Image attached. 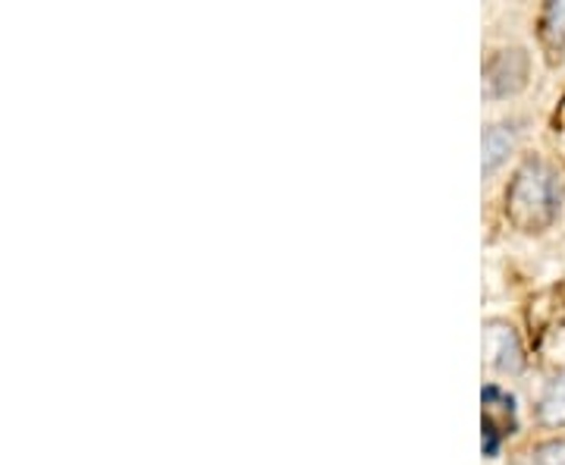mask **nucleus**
<instances>
[{"mask_svg":"<svg viewBox=\"0 0 565 465\" xmlns=\"http://www.w3.org/2000/svg\"><path fill=\"white\" fill-rule=\"evenodd\" d=\"M537 419L546 427H563L565 425V368L546 384L541 405H537Z\"/></svg>","mask_w":565,"mask_h":465,"instance_id":"nucleus-6","label":"nucleus"},{"mask_svg":"<svg viewBox=\"0 0 565 465\" xmlns=\"http://www.w3.org/2000/svg\"><path fill=\"white\" fill-rule=\"evenodd\" d=\"M484 352L487 362L493 364L503 374H519L525 368V352L522 340L512 330V324L505 321H487L484 324Z\"/></svg>","mask_w":565,"mask_h":465,"instance_id":"nucleus-4","label":"nucleus"},{"mask_svg":"<svg viewBox=\"0 0 565 465\" xmlns=\"http://www.w3.org/2000/svg\"><path fill=\"white\" fill-rule=\"evenodd\" d=\"M481 427H484V456H497L505 437L519 431V409L515 397L503 387L487 384L481 390Z\"/></svg>","mask_w":565,"mask_h":465,"instance_id":"nucleus-2","label":"nucleus"},{"mask_svg":"<svg viewBox=\"0 0 565 465\" xmlns=\"http://www.w3.org/2000/svg\"><path fill=\"white\" fill-rule=\"evenodd\" d=\"M531 465H565V441H546L531 453Z\"/></svg>","mask_w":565,"mask_h":465,"instance_id":"nucleus-8","label":"nucleus"},{"mask_svg":"<svg viewBox=\"0 0 565 465\" xmlns=\"http://www.w3.org/2000/svg\"><path fill=\"white\" fill-rule=\"evenodd\" d=\"M541 41L546 44V51H563L565 47V0H553L544 7L541 17Z\"/></svg>","mask_w":565,"mask_h":465,"instance_id":"nucleus-7","label":"nucleus"},{"mask_svg":"<svg viewBox=\"0 0 565 465\" xmlns=\"http://www.w3.org/2000/svg\"><path fill=\"white\" fill-rule=\"evenodd\" d=\"M563 208V177L541 158L525 161L509 182L505 218L525 233H541Z\"/></svg>","mask_w":565,"mask_h":465,"instance_id":"nucleus-1","label":"nucleus"},{"mask_svg":"<svg viewBox=\"0 0 565 465\" xmlns=\"http://www.w3.org/2000/svg\"><path fill=\"white\" fill-rule=\"evenodd\" d=\"M527 51L522 47H503L497 51L484 66V85L490 98H509L515 92H522L527 82Z\"/></svg>","mask_w":565,"mask_h":465,"instance_id":"nucleus-3","label":"nucleus"},{"mask_svg":"<svg viewBox=\"0 0 565 465\" xmlns=\"http://www.w3.org/2000/svg\"><path fill=\"white\" fill-rule=\"evenodd\" d=\"M519 136H522V129H519V123L515 120H503V123H493V126H487L484 129V177H490L500 163L512 155V148L519 145Z\"/></svg>","mask_w":565,"mask_h":465,"instance_id":"nucleus-5","label":"nucleus"}]
</instances>
